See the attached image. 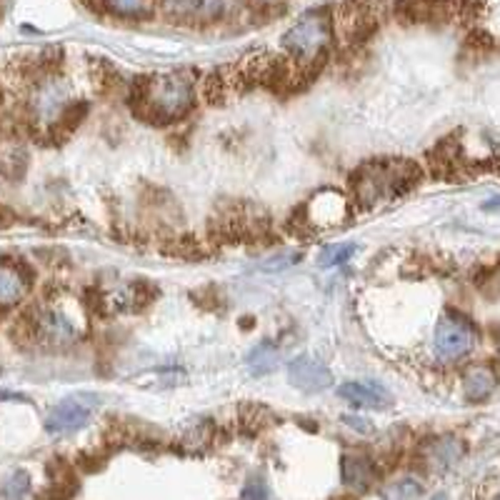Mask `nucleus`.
Masks as SVG:
<instances>
[{
    "label": "nucleus",
    "mask_w": 500,
    "mask_h": 500,
    "mask_svg": "<svg viewBox=\"0 0 500 500\" xmlns=\"http://www.w3.org/2000/svg\"><path fill=\"white\" fill-rule=\"evenodd\" d=\"M396 18L403 23H450L475 13L470 0H396L393 3Z\"/></svg>",
    "instance_id": "5"
},
{
    "label": "nucleus",
    "mask_w": 500,
    "mask_h": 500,
    "mask_svg": "<svg viewBox=\"0 0 500 500\" xmlns=\"http://www.w3.org/2000/svg\"><path fill=\"white\" fill-rule=\"evenodd\" d=\"M495 500H500V498H495Z\"/></svg>",
    "instance_id": "26"
},
{
    "label": "nucleus",
    "mask_w": 500,
    "mask_h": 500,
    "mask_svg": "<svg viewBox=\"0 0 500 500\" xmlns=\"http://www.w3.org/2000/svg\"><path fill=\"white\" fill-rule=\"evenodd\" d=\"M205 0H163V11L178 21H195L203 13Z\"/></svg>",
    "instance_id": "18"
},
{
    "label": "nucleus",
    "mask_w": 500,
    "mask_h": 500,
    "mask_svg": "<svg viewBox=\"0 0 500 500\" xmlns=\"http://www.w3.org/2000/svg\"><path fill=\"white\" fill-rule=\"evenodd\" d=\"M340 475L348 488L366 490L376 480V463L363 453H346L340 460Z\"/></svg>",
    "instance_id": "12"
},
{
    "label": "nucleus",
    "mask_w": 500,
    "mask_h": 500,
    "mask_svg": "<svg viewBox=\"0 0 500 500\" xmlns=\"http://www.w3.org/2000/svg\"><path fill=\"white\" fill-rule=\"evenodd\" d=\"M336 38L333 13L328 8L303 13L283 35V48L288 58L296 63L306 78H313L320 65L328 61V53Z\"/></svg>",
    "instance_id": "2"
},
{
    "label": "nucleus",
    "mask_w": 500,
    "mask_h": 500,
    "mask_svg": "<svg viewBox=\"0 0 500 500\" xmlns=\"http://www.w3.org/2000/svg\"><path fill=\"white\" fill-rule=\"evenodd\" d=\"M28 490H31V478H28V473H23V470H18V473L11 475V480L5 483V495H8V500H21Z\"/></svg>",
    "instance_id": "20"
},
{
    "label": "nucleus",
    "mask_w": 500,
    "mask_h": 500,
    "mask_svg": "<svg viewBox=\"0 0 500 500\" xmlns=\"http://www.w3.org/2000/svg\"><path fill=\"white\" fill-rule=\"evenodd\" d=\"M346 423L350 426V428L360 430V433H370V426H368L363 418H350V416H346Z\"/></svg>",
    "instance_id": "22"
},
{
    "label": "nucleus",
    "mask_w": 500,
    "mask_h": 500,
    "mask_svg": "<svg viewBox=\"0 0 500 500\" xmlns=\"http://www.w3.org/2000/svg\"><path fill=\"white\" fill-rule=\"evenodd\" d=\"M473 343H475V328L468 318L460 313H446L440 318L433 336L436 356L443 360H458L468 353Z\"/></svg>",
    "instance_id": "6"
},
{
    "label": "nucleus",
    "mask_w": 500,
    "mask_h": 500,
    "mask_svg": "<svg viewBox=\"0 0 500 500\" xmlns=\"http://www.w3.org/2000/svg\"><path fill=\"white\" fill-rule=\"evenodd\" d=\"M350 218H353V205L346 195L336 193V191H320L293 213L290 228L300 235H310L318 230L340 228Z\"/></svg>",
    "instance_id": "3"
},
{
    "label": "nucleus",
    "mask_w": 500,
    "mask_h": 500,
    "mask_svg": "<svg viewBox=\"0 0 500 500\" xmlns=\"http://www.w3.org/2000/svg\"><path fill=\"white\" fill-rule=\"evenodd\" d=\"M356 245L353 243H336V245H328L320 250V256H318V266L320 268H338L348 263L350 258L356 256Z\"/></svg>",
    "instance_id": "17"
},
{
    "label": "nucleus",
    "mask_w": 500,
    "mask_h": 500,
    "mask_svg": "<svg viewBox=\"0 0 500 500\" xmlns=\"http://www.w3.org/2000/svg\"><path fill=\"white\" fill-rule=\"evenodd\" d=\"M338 396L346 400V403H350V406H356V408L383 410L393 403L388 390L383 388L380 383H376V380H366V383L350 380V383H343L338 388Z\"/></svg>",
    "instance_id": "11"
},
{
    "label": "nucleus",
    "mask_w": 500,
    "mask_h": 500,
    "mask_svg": "<svg viewBox=\"0 0 500 500\" xmlns=\"http://www.w3.org/2000/svg\"><path fill=\"white\" fill-rule=\"evenodd\" d=\"M350 193L360 211H373L383 198H388V163L370 161L360 165L350 178Z\"/></svg>",
    "instance_id": "7"
},
{
    "label": "nucleus",
    "mask_w": 500,
    "mask_h": 500,
    "mask_svg": "<svg viewBox=\"0 0 500 500\" xmlns=\"http://www.w3.org/2000/svg\"><path fill=\"white\" fill-rule=\"evenodd\" d=\"M248 368H250V373L260 378V376H268V373H273L278 368V350L276 346L270 343V340H263V343H258L250 353H248Z\"/></svg>",
    "instance_id": "15"
},
{
    "label": "nucleus",
    "mask_w": 500,
    "mask_h": 500,
    "mask_svg": "<svg viewBox=\"0 0 500 500\" xmlns=\"http://www.w3.org/2000/svg\"><path fill=\"white\" fill-rule=\"evenodd\" d=\"M288 380L290 386L303 393H320V390L330 388L333 376L323 360L313 356H298L288 363Z\"/></svg>",
    "instance_id": "9"
},
{
    "label": "nucleus",
    "mask_w": 500,
    "mask_h": 500,
    "mask_svg": "<svg viewBox=\"0 0 500 500\" xmlns=\"http://www.w3.org/2000/svg\"><path fill=\"white\" fill-rule=\"evenodd\" d=\"M420 495V485L416 480H398L390 483L388 488L383 490V500H416Z\"/></svg>",
    "instance_id": "19"
},
{
    "label": "nucleus",
    "mask_w": 500,
    "mask_h": 500,
    "mask_svg": "<svg viewBox=\"0 0 500 500\" xmlns=\"http://www.w3.org/2000/svg\"><path fill=\"white\" fill-rule=\"evenodd\" d=\"M101 8L118 15V18L141 21V18L153 15L155 0H101Z\"/></svg>",
    "instance_id": "14"
},
{
    "label": "nucleus",
    "mask_w": 500,
    "mask_h": 500,
    "mask_svg": "<svg viewBox=\"0 0 500 500\" xmlns=\"http://www.w3.org/2000/svg\"><path fill=\"white\" fill-rule=\"evenodd\" d=\"M33 286L31 268L21 260H0V310H11L28 298Z\"/></svg>",
    "instance_id": "8"
},
{
    "label": "nucleus",
    "mask_w": 500,
    "mask_h": 500,
    "mask_svg": "<svg viewBox=\"0 0 500 500\" xmlns=\"http://www.w3.org/2000/svg\"><path fill=\"white\" fill-rule=\"evenodd\" d=\"M483 208H485V211H498L500 213V198H493V201H488Z\"/></svg>",
    "instance_id": "24"
},
{
    "label": "nucleus",
    "mask_w": 500,
    "mask_h": 500,
    "mask_svg": "<svg viewBox=\"0 0 500 500\" xmlns=\"http://www.w3.org/2000/svg\"><path fill=\"white\" fill-rule=\"evenodd\" d=\"M131 108L138 118L155 125L183 118L195 108V88L185 75H151L138 78L131 93Z\"/></svg>",
    "instance_id": "1"
},
{
    "label": "nucleus",
    "mask_w": 500,
    "mask_h": 500,
    "mask_svg": "<svg viewBox=\"0 0 500 500\" xmlns=\"http://www.w3.org/2000/svg\"><path fill=\"white\" fill-rule=\"evenodd\" d=\"M13 223V213L11 211H5V208H0V228H5V225Z\"/></svg>",
    "instance_id": "23"
},
{
    "label": "nucleus",
    "mask_w": 500,
    "mask_h": 500,
    "mask_svg": "<svg viewBox=\"0 0 500 500\" xmlns=\"http://www.w3.org/2000/svg\"><path fill=\"white\" fill-rule=\"evenodd\" d=\"M240 500H268V485L260 478H253L240 493Z\"/></svg>",
    "instance_id": "21"
},
{
    "label": "nucleus",
    "mask_w": 500,
    "mask_h": 500,
    "mask_svg": "<svg viewBox=\"0 0 500 500\" xmlns=\"http://www.w3.org/2000/svg\"><path fill=\"white\" fill-rule=\"evenodd\" d=\"M333 28L348 45L366 43L378 31V3L376 0H343L333 15Z\"/></svg>",
    "instance_id": "4"
},
{
    "label": "nucleus",
    "mask_w": 500,
    "mask_h": 500,
    "mask_svg": "<svg viewBox=\"0 0 500 500\" xmlns=\"http://www.w3.org/2000/svg\"><path fill=\"white\" fill-rule=\"evenodd\" d=\"M428 456H430V460L438 466V468H448V466H453V463H456V460L463 456V443H460L458 438H453V436H448V438L433 440Z\"/></svg>",
    "instance_id": "16"
},
{
    "label": "nucleus",
    "mask_w": 500,
    "mask_h": 500,
    "mask_svg": "<svg viewBox=\"0 0 500 500\" xmlns=\"http://www.w3.org/2000/svg\"><path fill=\"white\" fill-rule=\"evenodd\" d=\"M88 420H91V403H85L83 398H65L48 413V418H45V430L53 433V436L75 433V430H81Z\"/></svg>",
    "instance_id": "10"
},
{
    "label": "nucleus",
    "mask_w": 500,
    "mask_h": 500,
    "mask_svg": "<svg viewBox=\"0 0 500 500\" xmlns=\"http://www.w3.org/2000/svg\"><path fill=\"white\" fill-rule=\"evenodd\" d=\"M433 500H446V495H436V498Z\"/></svg>",
    "instance_id": "25"
},
{
    "label": "nucleus",
    "mask_w": 500,
    "mask_h": 500,
    "mask_svg": "<svg viewBox=\"0 0 500 500\" xmlns=\"http://www.w3.org/2000/svg\"><path fill=\"white\" fill-rule=\"evenodd\" d=\"M498 386V376L490 366H475L470 368L463 378V390H466V398L468 400H485Z\"/></svg>",
    "instance_id": "13"
}]
</instances>
